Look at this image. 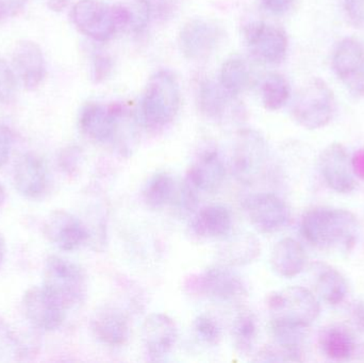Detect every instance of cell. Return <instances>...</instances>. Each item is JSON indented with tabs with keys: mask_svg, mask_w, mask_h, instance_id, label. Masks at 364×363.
<instances>
[{
	"mask_svg": "<svg viewBox=\"0 0 364 363\" xmlns=\"http://www.w3.org/2000/svg\"><path fill=\"white\" fill-rule=\"evenodd\" d=\"M301 232L308 242L318 249L348 253L356 245L359 225L350 211L316 207L304 215Z\"/></svg>",
	"mask_w": 364,
	"mask_h": 363,
	"instance_id": "obj_1",
	"label": "cell"
},
{
	"mask_svg": "<svg viewBox=\"0 0 364 363\" xmlns=\"http://www.w3.org/2000/svg\"><path fill=\"white\" fill-rule=\"evenodd\" d=\"M181 104V89L174 75L160 70L149 81L141 102L143 123L149 129H161L174 121Z\"/></svg>",
	"mask_w": 364,
	"mask_h": 363,
	"instance_id": "obj_2",
	"label": "cell"
},
{
	"mask_svg": "<svg viewBox=\"0 0 364 363\" xmlns=\"http://www.w3.org/2000/svg\"><path fill=\"white\" fill-rule=\"evenodd\" d=\"M43 287L65 309L81 304L87 298V281L82 269L58 256H51L45 262Z\"/></svg>",
	"mask_w": 364,
	"mask_h": 363,
	"instance_id": "obj_3",
	"label": "cell"
},
{
	"mask_svg": "<svg viewBox=\"0 0 364 363\" xmlns=\"http://www.w3.org/2000/svg\"><path fill=\"white\" fill-rule=\"evenodd\" d=\"M335 95L322 79H314L301 92L293 107V119L308 130L328 125L335 112Z\"/></svg>",
	"mask_w": 364,
	"mask_h": 363,
	"instance_id": "obj_4",
	"label": "cell"
},
{
	"mask_svg": "<svg viewBox=\"0 0 364 363\" xmlns=\"http://www.w3.org/2000/svg\"><path fill=\"white\" fill-rule=\"evenodd\" d=\"M272 320L290 322L309 327L321 313L316 296L303 287H289L273 292L267 298Z\"/></svg>",
	"mask_w": 364,
	"mask_h": 363,
	"instance_id": "obj_5",
	"label": "cell"
},
{
	"mask_svg": "<svg viewBox=\"0 0 364 363\" xmlns=\"http://www.w3.org/2000/svg\"><path fill=\"white\" fill-rule=\"evenodd\" d=\"M188 289L213 300H237L247 294L245 283L228 266H214L188 279Z\"/></svg>",
	"mask_w": 364,
	"mask_h": 363,
	"instance_id": "obj_6",
	"label": "cell"
},
{
	"mask_svg": "<svg viewBox=\"0 0 364 363\" xmlns=\"http://www.w3.org/2000/svg\"><path fill=\"white\" fill-rule=\"evenodd\" d=\"M77 29L98 42H106L117 30L112 6L100 0H80L72 10Z\"/></svg>",
	"mask_w": 364,
	"mask_h": 363,
	"instance_id": "obj_7",
	"label": "cell"
},
{
	"mask_svg": "<svg viewBox=\"0 0 364 363\" xmlns=\"http://www.w3.org/2000/svg\"><path fill=\"white\" fill-rule=\"evenodd\" d=\"M244 207L252 225L262 234L280 232L290 224V208L275 194L250 196L245 200Z\"/></svg>",
	"mask_w": 364,
	"mask_h": 363,
	"instance_id": "obj_8",
	"label": "cell"
},
{
	"mask_svg": "<svg viewBox=\"0 0 364 363\" xmlns=\"http://www.w3.org/2000/svg\"><path fill=\"white\" fill-rule=\"evenodd\" d=\"M244 38L250 53L269 64H279L288 53V38L275 26L263 21H254L244 28Z\"/></svg>",
	"mask_w": 364,
	"mask_h": 363,
	"instance_id": "obj_9",
	"label": "cell"
},
{
	"mask_svg": "<svg viewBox=\"0 0 364 363\" xmlns=\"http://www.w3.org/2000/svg\"><path fill=\"white\" fill-rule=\"evenodd\" d=\"M267 146L260 134L244 131L240 134L232 156V170L241 183H254L264 168Z\"/></svg>",
	"mask_w": 364,
	"mask_h": 363,
	"instance_id": "obj_10",
	"label": "cell"
},
{
	"mask_svg": "<svg viewBox=\"0 0 364 363\" xmlns=\"http://www.w3.org/2000/svg\"><path fill=\"white\" fill-rule=\"evenodd\" d=\"M333 68L353 95L364 97V48L358 40L344 38L339 43L333 53Z\"/></svg>",
	"mask_w": 364,
	"mask_h": 363,
	"instance_id": "obj_11",
	"label": "cell"
},
{
	"mask_svg": "<svg viewBox=\"0 0 364 363\" xmlns=\"http://www.w3.org/2000/svg\"><path fill=\"white\" fill-rule=\"evenodd\" d=\"M23 307L28 321L38 330L53 332L65 319V307L44 287L30 288L23 296Z\"/></svg>",
	"mask_w": 364,
	"mask_h": 363,
	"instance_id": "obj_12",
	"label": "cell"
},
{
	"mask_svg": "<svg viewBox=\"0 0 364 363\" xmlns=\"http://www.w3.org/2000/svg\"><path fill=\"white\" fill-rule=\"evenodd\" d=\"M178 340V328L172 318L164 313H151L142 326V341L151 360L164 359L172 353Z\"/></svg>",
	"mask_w": 364,
	"mask_h": 363,
	"instance_id": "obj_13",
	"label": "cell"
},
{
	"mask_svg": "<svg viewBox=\"0 0 364 363\" xmlns=\"http://www.w3.org/2000/svg\"><path fill=\"white\" fill-rule=\"evenodd\" d=\"M320 168L325 183L333 191L348 194L356 189L352 162L346 147L340 143H333L322 151Z\"/></svg>",
	"mask_w": 364,
	"mask_h": 363,
	"instance_id": "obj_14",
	"label": "cell"
},
{
	"mask_svg": "<svg viewBox=\"0 0 364 363\" xmlns=\"http://www.w3.org/2000/svg\"><path fill=\"white\" fill-rule=\"evenodd\" d=\"M123 111L117 106L87 104L81 110L79 127L81 131L98 143H106L114 139L119 131Z\"/></svg>",
	"mask_w": 364,
	"mask_h": 363,
	"instance_id": "obj_15",
	"label": "cell"
},
{
	"mask_svg": "<svg viewBox=\"0 0 364 363\" xmlns=\"http://www.w3.org/2000/svg\"><path fill=\"white\" fill-rule=\"evenodd\" d=\"M44 234L62 251H72L87 242L90 232L85 224L63 210L55 211L45 222Z\"/></svg>",
	"mask_w": 364,
	"mask_h": 363,
	"instance_id": "obj_16",
	"label": "cell"
},
{
	"mask_svg": "<svg viewBox=\"0 0 364 363\" xmlns=\"http://www.w3.org/2000/svg\"><path fill=\"white\" fill-rule=\"evenodd\" d=\"M12 63L15 76L25 89H38L46 78V61L42 49L32 40H23L16 45Z\"/></svg>",
	"mask_w": 364,
	"mask_h": 363,
	"instance_id": "obj_17",
	"label": "cell"
},
{
	"mask_svg": "<svg viewBox=\"0 0 364 363\" xmlns=\"http://www.w3.org/2000/svg\"><path fill=\"white\" fill-rule=\"evenodd\" d=\"M218 26L203 19H193L182 28L179 43L182 53L188 59L207 58L215 49L220 38Z\"/></svg>",
	"mask_w": 364,
	"mask_h": 363,
	"instance_id": "obj_18",
	"label": "cell"
},
{
	"mask_svg": "<svg viewBox=\"0 0 364 363\" xmlns=\"http://www.w3.org/2000/svg\"><path fill=\"white\" fill-rule=\"evenodd\" d=\"M14 185L25 197H41L48 187V173L44 161L33 153L21 156L15 164Z\"/></svg>",
	"mask_w": 364,
	"mask_h": 363,
	"instance_id": "obj_19",
	"label": "cell"
},
{
	"mask_svg": "<svg viewBox=\"0 0 364 363\" xmlns=\"http://www.w3.org/2000/svg\"><path fill=\"white\" fill-rule=\"evenodd\" d=\"M92 328L98 340L110 347L125 345L130 338L127 317L115 307L100 309L92 320Z\"/></svg>",
	"mask_w": 364,
	"mask_h": 363,
	"instance_id": "obj_20",
	"label": "cell"
},
{
	"mask_svg": "<svg viewBox=\"0 0 364 363\" xmlns=\"http://www.w3.org/2000/svg\"><path fill=\"white\" fill-rule=\"evenodd\" d=\"M226 176V168L216 151H207L194 162L186 178L190 179L199 191L214 193L220 189Z\"/></svg>",
	"mask_w": 364,
	"mask_h": 363,
	"instance_id": "obj_21",
	"label": "cell"
},
{
	"mask_svg": "<svg viewBox=\"0 0 364 363\" xmlns=\"http://www.w3.org/2000/svg\"><path fill=\"white\" fill-rule=\"evenodd\" d=\"M191 228L199 238H225L232 229V217L226 207L211 205L203 207L195 215Z\"/></svg>",
	"mask_w": 364,
	"mask_h": 363,
	"instance_id": "obj_22",
	"label": "cell"
},
{
	"mask_svg": "<svg viewBox=\"0 0 364 363\" xmlns=\"http://www.w3.org/2000/svg\"><path fill=\"white\" fill-rule=\"evenodd\" d=\"M307 255L301 243L292 238H284L274 246L271 266L275 273L286 278H292L303 272Z\"/></svg>",
	"mask_w": 364,
	"mask_h": 363,
	"instance_id": "obj_23",
	"label": "cell"
},
{
	"mask_svg": "<svg viewBox=\"0 0 364 363\" xmlns=\"http://www.w3.org/2000/svg\"><path fill=\"white\" fill-rule=\"evenodd\" d=\"M117 29L142 32L151 19V6L149 0H123L112 6Z\"/></svg>",
	"mask_w": 364,
	"mask_h": 363,
	"instance_id": "obj_24",
	"label": "cell"
},
{
	"mask_svg": "<svg viewBox=\"0 0 364 363\" xmlns=\"http://www.w3.org/2000/svg\"><path fill=\"white\" fill-rule=\"evenodd\" d=\"M320 345L323 353L333 360L344 362L350 359L356 352L354 337L346 328L331 326L321 332Z\"/></svg>",
	"mask_w": 364,
	"mask_h": 363,
	"instance_id": "obj_25",
	"label": "cell"
},
{
	"mask_svg": "<svg viewBox=\"0 0 364 363\" xmlns=\"http://www.w3.org/2000/svg\"><path fill=\"white\" fill-rule=\"evenodd\" d=\"M220 253L228 266H244L260 255V242L252 234H240L227 242Z\"/></svg>",
	"mask_w": 364,
	"mask_h": 363,
	"instance_id": "obj_26",
	"label": "cell"
},
{
	"mask_svg": "<svg viewBox=\"0 0 364 363\" xmlns=\"http://www.w3.org/2000/svg\"><path fill=\"white\" fill-rule=\"evenodd\" d=\"M316 288L321 298L327 304H341L348 293V285L346 277L333 268H323L316 279Z\"/></svg>",
	"mask_w": 364,
	"mask_h": 363,
	"instance_id": "obj_27",
	"label": "cell"
},
{
	"mask_svg": "<svg viewBox=\"0 0 364 363\" xmlns=\"http://www.w3.org/2000/svg\"><path fill=\"white\" fill-rule=\"evenodd\" d=\"M175 181L170 174L159 172L147 181L143 191V200L154 210L164 208L174 197Z\"/></svg>",
	"mask_w": 364,
	"mask_h": 363,
	"instance_id": "obj_28",
	"label": "cell"
},
{
	"mask_svg": "<svg viewBox=\"0 0 364 363\" xmlns=\"http://www.w3.org/2000/svg\"><path fill=\"white\" fill-rule=\"evenodd\" d=\"M233 345L242 355H247L252 352V347L258 336V323L252 311H241L235 317L231 330Z\"/></svg>",
	"mask_w": 364,
	"mask_h": 363,
	"instance_id": "obj_29",
	"label": "cell"
},
{
	"mask_svg": "<svg viewBox=\"0 0 364 363\" xmlns=\"http://www.w3.org/2000/svg\"><path fill=\"white\" fill-rule=\"evenodd\" d=\"M250 82V70L245 62L240 58H230L222 66L220 85L226 94L239 95L247 87Z\"/></svg>",
	"mask_w": 364,
	"mask_h": 363,
	"instance_id": "obj_30",
	"label": "cell"
},
{
	"mask_svg": "<svg viewBox=\"0 0 364 363\" xmlns=\"http://www.w3.org/2000/svg\"><path fill=\"white\" fill-rule=\"evenodd\" d=\"M290 85L282 75L269 74L262 85V102L269 111H277L288 102Z\"/></svg>",
	"mask_w": 364,
	"mask_h": 363,
	"instance_id": "obj_31",
	"label": "cell"
},
{
	"mask_svg": "<svg viewBox=\"0 0 364 363\" xmlns=\"http://www.w3.org/2000/svg\"><path fill=\"white\" fill-rule=\"evenodd\" d=\"M308 328L290 322L271 321V332L275 343L286 347H301Z\"/></svg>",
	"mask_w": 364,
	"mask_h": 363,
	"instance_id": "obj_32",
	"label": "cell"
},
{
	"mask_svg": "<svg viewBox=\"0 0 364 363\" xmlns=\"http://www.w3.org/2000/svg\"><path fill=\"white\" fill-rule=\"evenodd\" d=\"M225 94L213 83L205 82L199 92V106L203 114L210 119H218L224 114Z\"/></svg>",
	"mask_w": 364,
	"mask_h": 363,
	"instance_id": "obj_33",
	"label": "cell"
},
{
	"mask_svg": "<svg viewBox=\"0 0 364 363\" xmlns=\"http://www.w3.org/2000/svg\"><path fill=\"white\" fill-rule=\"evenodd\" d=\"M301 347H286L275 343L263 347L257 354L255 362H303Z\"/></svg>",
	"mask_w": 364,
	"mask_h": 363,
	"instance_id": "obj_34",
	"label": "cell"
},
{
	"mask_svg": "<svg viewBox=\"0 0 364 363\" xmlns=\"http://www.w3.org/2000/svg\"><path fill=\"white\" fill-rule=\"evenodd\" d=\"M195 334L199 340L205 345H218L222 337L220 325L213 318L207 315H200L194 320L193 323Z\"/></svg>",
	"mask_w": 364,
	"mask_h": 363,
	"instance_id": "obj_35",
	"label": "cell"
},
{
	"mask_svg": "<svg viewBox=\"0 0 364 363\" xmlns=\"http://www.w3.org/2000/svg\"><path fill=\"white\" fill-rule=\"evenodd\" d=\"M16 76L14 70L0 59V104H9L12 102L16 92Z\"/></svg>",
	"mask_w": 364,
	"mask_h": 363,
	"instance_id": "obj_36",
	"label": "cell"
},
{
	"mask_svg": "<svg viewBox=\"0 0 364 363\" xmlns=\"http://www.w3.org/2000/svg\"><path fill=\"white\" fill-rule=\"evenodd\" d=\"M199 190L190 179H184L183 187L181 190V205L188 212H194L198 206Z\"/></svg>",
	"mask_w": 364,
	"mask_h": 363,
	"instance_id": "obj_37",
	"label": "cell"
},
{
	"mask_svg": "<svg viewBox=\"0 0 364 363\" xmlns=\"http://www.w3.org/2000/svg\"><path fill=\"white\" fill-rule=\"evenodd\" d=\"M344 12L350 25L356 28L364 25V0H344Z\"/></svg>",
	"mask_w": 364,
	"mask_h": 363,
	"instance_id": "obj_38",
	"label": "cell"
},
{
	"mask_svg": "<svg viewBox=\"0 0 364 363\" xmlns=\"http://www.w3.org/2000/svg\"><path fill=\"white\" fill-rule=\"evenodd\" d=\"M12 143V131L6 124L0 121V168H2L10 158Z\"/></svg>",
	"mask_w": 364,
	"mask_h": 363,
	"instance_id": "obj_39",
	"label": "cell"
},
{
	"mask_svg": "<svg viewBox=\"0 0 364 363\" xmlns=\"http://www.w3.org/2000/svg\"><path fill=\"white\" fill-rule=\"evenodd\" d=\"M27 0H0V18L16 16L25 8Z\"/></svg>",
	"mask_w": 364,
	"mask_h": 363,
	"instance_id": "obj_40",
	"label": "cell"
},
{
	"mask_svg": "<svg viewBox=\"0 0 364 363\" xmlns=\"http://www.w3.org/2000/svg\"><path fill=\"white\" fill-rule=\"evenodd\" d=\"M294 0H262L263 6L274 15H284L292 8Z\"/></svg>",
	"mask_w": 364,
	"mask_h": 363,
	"instance_id": "obj_41",
	"label": "cell"
},
{
	"mask_svg": "<svg viewBox=\"0 0 364 363\" xmlns=\"http://www.w3.org/2000/svg\"><path fill=\"white\" fill-rule=\"evenodd\" d=\"M352 168L357 177L364 179V149L355 153L352 159Z\"/></svg>",
	"mask_w": 364,
	"mask_h": 363,
	"instance_id": "obj_42",
	"label": "cell"
},
{
	"mask_svg": "<svg viewBox=\"0 0 364 363\" xmlns=\"http://www.w3.org/2000/svg\"><path fill=\"white\" fill-rule=\"evenodd\" d=\"M70 0H48L49 8L55 12H60L68 6Z\"/></svg>",
	"mask_w": 364,
	"mask_h": 363,
	"instance_id": "obj_43",
	"label": "cell"
},
{
	"mask_svg": "<svg viewBox=\"0 0 364 363\" xmlns=\"http://www.w3.org/2000/svg\"><path fill=\"white\" fill-rule=\"evenodd\" d=\"M4 257V241L2 237L0 236V264H1L2 260Z\"/></svg>",
	"mask_w": 364,
	"mask_h": 363,
	"instance_id": "obj_44",
	"label": "cell"
},
{
	"mask_svg": "<svg viewBox=\"0 0 364 363\" xmlns=\"http://www.w3.org/2000/svg\"><path fill=\"white\" fill-rule=\"evenodd\" d=\"M4 200H6V192H4V187L0 185V207L4 204Z\"/></svg>",
	"mask_w": 364,
	"mask_h": 363,
	"instance_id": "obj_45",
	"label": "cell"
}]
</instances>
